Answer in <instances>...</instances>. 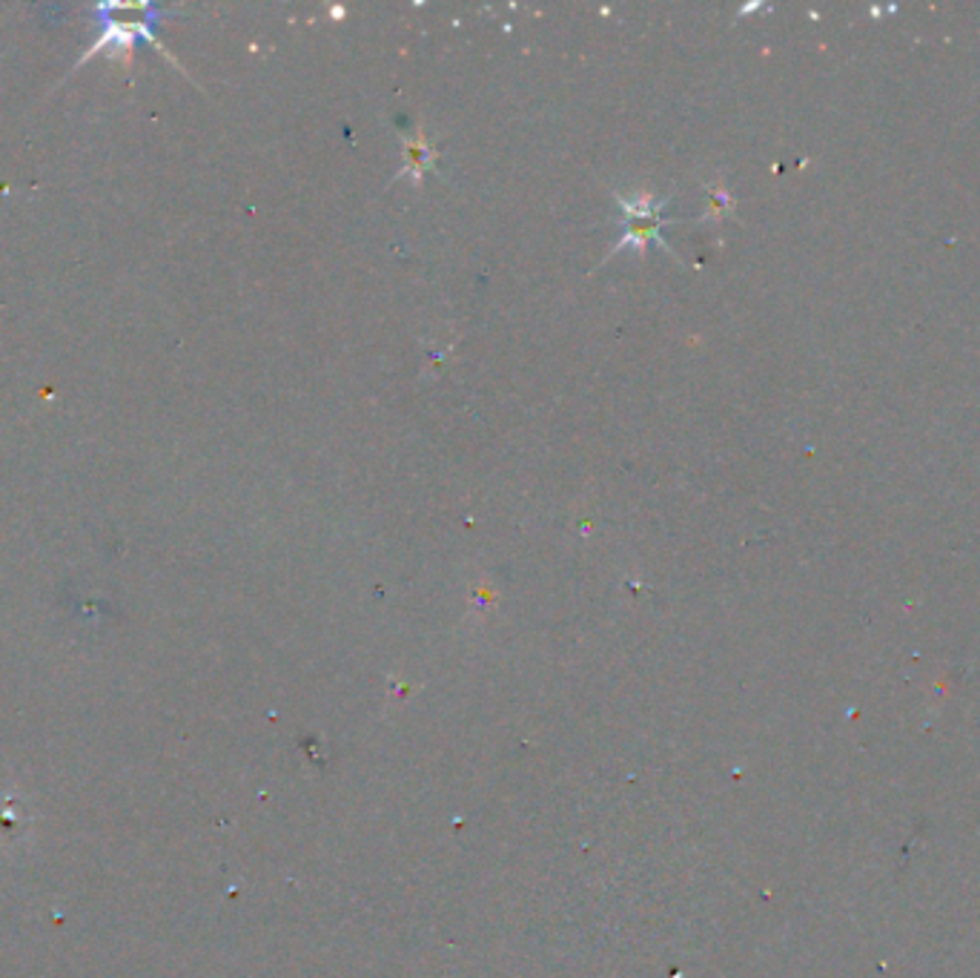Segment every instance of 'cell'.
Here are the masks:
<instances>
[{
  "label": "cell",
  "mask_w": 980,
  "mask_h": 978,
  "mask_svg": "<svg viewBox=\"0 0 980 978\" xmlns=\"http://www.w3.org/2000/svg\"><path fill=\"white\" fill-rule=\"evenodd\" d=\"M617 205L623 210V219H619L623 235L608 253V259L623 253L625 248L639 250V256H642V250H648L651 244H660L669 256L676 259L674 250L669 248V241L662 239V227L674 224L671 219H662V210L669 205V198H651V193H637V196H619L617 193Z\"/></svg>",
  "instance_id": "cell-1"
},
{
  "label": "cell",
  "mask_w": 980,
  "mask_h": 978,
  "mask_svg": "<svg viewBox=\"0 0 980 978\" xmlns=\"http://www.w3.org/2000/svg\"><path fill=\"white\" fill-rule=\"evenodd\" d=\"M405 167L396 173V178H414L416 184H421L425 173L436 164V150L428 144L425 135H416V139H405Z\"/></svg>",
  "instance_id": "cell-2"
}]
</instances>
